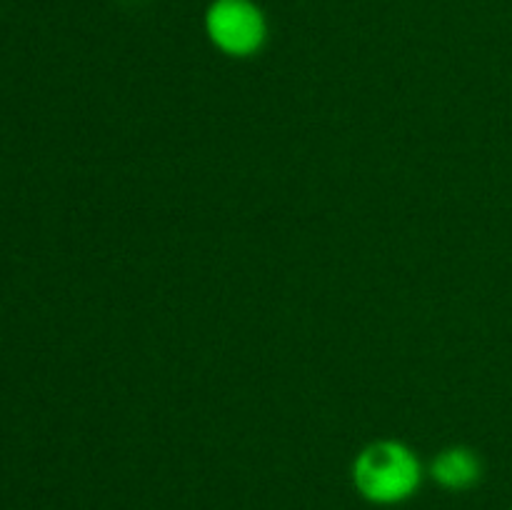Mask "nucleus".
I'll return each mask as SVG.
<instances>
[{"mask_svg": "<svg viewBox=\"0 0 512 510\" xmlns=\"http://www.w3.org/2000/svg\"><path fill=\"white\" fill-rule=\"evenodd\" d=\"M430 475L445 490H468L480 480L483 465L470 448H448L433 460Z\"/></svg>", "mask_w": 512, "mask_h": 510, "instance_id": "obj_3", "label": "nucleus"}, {"mask_svg": "<svg viewBox=\"0 0 512 510\" xmlns=\"http://www.w3.org/2000/svg\"><path fill=\"white\" fill-rule=\"evenodd\" d=\"M205 33L220 53L250 58L268 40V20L253 0H213L205 10Z\"/></svg>", "mask_w": 512, "mask_h": 510, "instance_id": "obj_2", "label": "nucleus"}, {"mask_svg": "<svg viewBox=\"0 0 512 510\" xmlns=\"http://www.w3.org/2000/svg\"><path fill=\"white\" fill-rule=\"evenodd\" d=\"M423 483V468L413 450L400 440H375L353 463V485L368 503L400 505Z\"/></svg>", "mask_w": 512, "mask_h": 510, "instance_id": "obj_1", "label": "nucleus"}]
</instances>
